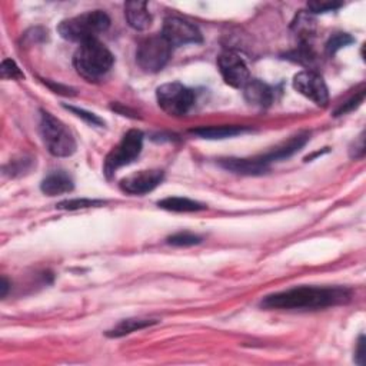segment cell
Masks as SVG:
<instances>
[{"label": "cell", "mask_w": 366, "mask_h": 366, "mask_svg": "<svg viewBox=\"0 0 366 366\" xmlns=\"http://www.w3.org/2000/svg\"><path fill=\"white\" fill-rule=\"evenodd\" d=\"M350 298L352 292L348 287L298 286L266 297L262 301V307L280 311H311L345 305Z\"/></svg>", "instance_id": "obj_1"}, {"label": "cell", "mask_w": 366, "mask_h": 366, "mask_svg": "<svg viewBox=\"0 0 366 366\" xmlns=\"http://www.w3.org/2000/svg\"><path fill=\"white\" fill-rule=\"evenodd\" d=\"M113 62V55L99 40L82 43L73 56V66H75L76 72L91 82L103 78L112 69Z\"/></svg>", "instance_id": "obj_2"}, {"label": "cell", "mask_w": 366, "mask_h": 366, "mask_svg": "<svg viewBox=\"0 0 366 366\" xmlns=\"http://www.w3.org/2000/svg\"><path fill=\"white\" fill-rule=\"evenodd\" d=\"M109 26L110 19L105 12L92 11L63 21L57 30L63 39L82 45L91 40H98V36L106 32Z\"/></svg>", "instance_id": "obj_3"}, {"label": "cell", "mask_w": 366, "mask_h": 366, "mask_svg": "<svg viewBox=\"0 0 366 366\" xmlns=\"http://www.w3.org/2000/svg\"><path fill=\"white\" fill-rule=\"evenodd\" d=\"M40 136L46 149L57 158H67L76 152V140L67 126L47 112L40 116Z\"/></svg>", "instance_id": "obj_4"}, {"label": "cell", "mask_w": 366, "mask_h": 366, "mask_svg": "<svg viewBox=\"0 0 366 366\" xmlns=\"http://www.w3.org/2000/svg\"><path fill=\"white\" fill-rule=\"evenodd\" d=\"M143 148V133L140 130H129L118 146L106 156L103 171L108 178H112L115 172L129 164H132L142 152Z\"/></svg>", "instance_id": "obj_5"}, {"label": "cell", "mask_w": 366, "mask_h": 366, "mask_svg": "<svg viewBox=\"0 0 366 366\" xmlns=\"http://www.w3.org/2000/svg\"><path fill=\"white\" fill-rule=\"evenodd\" d=\"M172 46L162 35H155L144 39L136 52L137 64L148 73L162 70L171 59Z\"/></svg>", "instance_id": "obj_6"}, {"label": "cell", "mask_w": 366, "mask_h": 366, "mask_svg": "<svg viewBox=\"0 0 366 366\" xmlns=\"http://www.w3.org/2000/svg\"><path fill=\"white\" fill-rule=\"evenodd\" d=\"M156 99L162 110L168 115L183 116L192 109L195 103V93L182 84L173 82L159 86L156 91Z\"/></svg>", "instance_id": "obj_7"}, {"label": "cell", "mask_w": 366, "mask_h": 366, "mask_svg": "<svg viewBox=\"0 0 366 366\" xmlns=\"http://www.w3.org/2000/svg\"><path fill=\"white\" fill-rule=\"evenodd\" d=\"M217 67L224 81L227 85L236 88V89H244L245 85L251 81L249 69L244 59L231 50H227L221 53V56L217 57Z\"/></svg>", "instance_id": "obj_8"}, {"label": "cell", "mask_w": 366, "mask_h": 366, "mask_svg": "<svg viewBox=\"0 0 366 366\" xmlns=\"http://www.w3.org/2000/svg\"><path fill=\"white\" fill-rule=\"evenodd\" d=\"M162 36L172 47L202 42V35L199 29L190 22L176 16H169L165 19Z\"/></svg>", "instance_id": "obj_9"}, {"label": "cell", "mask_w": 366, "mask_h": 366, "mask_svg": "<svg viewBox=\"0 0 366 366\" xmlns=\"http://www.w3.org/2000/svg\"><path fill=\"white\" fill-rule=\"evenodd\" d=\"M294 88L318 106H325L329 102V92L325 81L312 70L298 73L294 78Z\"/></svg>", "instance_id": "obj_10"}, {"label": "cell", "mask_w": 366, "mask_h": 366, "mask_svg": "<svg viewBox=\"0 0 366 366\" xmlns=\"http://www.w3.org/2000/svg\"><path fill=\"white\" fill-rule=\"evenodd\" d=\"M164 181V172L154 171H140L133 175L123 178L119 183L120 189L129 195H144L152 192Z\"/></svg>", "instance_id": "obj_11"}, {"label": "cell", "mask_w": 366, "mask_h": 366, "mask_svg": "<svg viewBox=\"0 0 366 366\" xmlns=\"http://www.w3.org/2000/svg\"><path fill=\"white\" fill-rule=\"evenodd\" d=\"M309 140V133L305 132V133H299L297 136H294L292 139H289L287 142H285L283 144L278 146L276 149H273L272 152L263 155V156H259V159L266 165L269 166L272 162H276V161H282V159H287L290 158L292 155H295L297 152H299L304 146L307 144V142Z\"/></svg>", "instance_id": "obj_12"}, {"label": "cell", "mask_w": 366, "mask_h": 366, "mask_svg": "<svg viewBox=\"0 0 366 366\" xmlns=\"http://www.w3.org/2000/svg\"><path fill=\"white\" fill-rule=\"evenodd\" d=\"M245 101L259 109H266L273 102V91L269 85L263 84L259 79H251L244 88Z\"/></svg>", "instance_id": "obj_13"}, {"label": "cell", "mask_w": 366, "mask_h": 366, "mask_svg": "<svg viewBox=\"0 0 366 366\" xmlns=\"http://www.w3.org/2000/svg\"><path fill=\"white\" fill-rule=\"evenodd\" d=\"M125 16L129 26L135 30H146L152 25V16L144 2H127L125 5Z\"/></svg>", "instance_id": "obj_14"}, {"label": "cell", "mask_w": 366, "mask_h": 366, "mask_svg": "<svg viewBox=\"0 0 366 366\" xmlns=\"http://www.w3.org/2000/svg\"><path fill=\"white\" fill-rule=\"evenodd\" d=\"M219 165H221L227 171L241 173V175H262L269 168L259 158H253V159H235V158L221 159V161H219Z\"/></svg>", "instance_id": "obj_15"}, {"label": "cell", "mask_w": 366, "mask_h": 366, "mask_svg": "<svg viewBox=\"0 0 366 366\" xmlns=\"http://www.w3.org/2000/svg\"><path fill=\"white\" fill-rule=\"evenodd\" d=\"M40 189L47 196H57L73 190V181L64 172H53L42 181Z\"/></svg>", "instance_id": "obj_16"}, {"label": "cell", "mask_w": 366, "mask_h": 366, "mask_svg": "<svg viewBox=\"0 0 366 366\" xmlns=\"http://www.w3.org/2000/svg\"><path fill=\"white\" fill-rule=\"evenodd\" d=\"M249 129L245 126H203L198 129H192L190 133L198 135L203 139H227L242 135Z\"/></svg>", "instance_id": "obj_17"}, {"label": "cell", "mask_w": 366, "mask_h": 366, "mask_svg": "<svg viewBox=\"0 0 366 366\" xmlns=\"http://www.w3.org/2000/svg\"><path fill=\"white\" fill-rule=\"evenodd\" d=\"M159 207L165 209V210H171V212H199L206 209L205 205L188 199V198H166L164 200L158 202Z\"/></svg>", "instance_id": "obj_18"}, {"label": "cell", "mask_w": 366, "mask_h": 366, "mask_svg": "<svg viewBox=\"0 0 366 366\" xmlns=\"http://www.w3.org/2000/svg\"><path fill=\"white\" fill-rule=\"evenodd\" d=\"M158 324V321H154V319H125L122 321L120 324H118L112 331H109L106 335L110 336V338H122L125 335H129L132 332H136V331H140V329H144L148 326H152Z\"/></svg>", "instance_id": "obj_19"}, {"label": "cell", "mask_w": 366, "mask_h": 366, "mask_svg": "<svg viewBox=\"0 0 366 366\" xmlns=\"http://www.w3.org/2000/svg\"><path fill=\"white\" fill-rule=\"evenodd\" d=\"M294 29L298 33V36L301 38L302 42L309 40L311 36H314L315 33V21L311 16L309 12H301L297 18V21L294 22Z\"/></svg>", "instance_id": "obj_20"}, {"label": "cell", "mask_w": 366, "mask_h": 366, "mask_svg": "<svg viewBox=\"0 0 366 366\" xmlns=\"http://www.w3.org/2000/svg\"><path fill=\"white\" fill-rule=\"evenodd\" d=\"M105 202L103 200H93V199H70V200H63L57 205V209L63 210H78V209H86V207H95V206H102Z\"/></svg>", "instance_id": "obj_21"}, {"label": "cell", "mask_w": 366, "mask_h": 366, "mask_svg": "<svg viewBox=\"0 0 366 366\" xmlns=\"http://www.w3.org/2000/svg\"><path fill=\"white\" fill-rule=\"evenodd\" d=\"M355 39L348 33H335L326 43V52L328 55H335L339 49L353 43Z\"/></svg>", "instance_id": "obj_22"}, {"label": "cell", "mask_w": 366, "mask_h": 366, "mask_svg": "<svg viewBox=\"0 0 366 366\" xmlns=\"http://www.w3.org/2000/svg\"><path fill=\"white\" fill-rule=\"evenodd\" d=\"M202 242V238L189 232H181L168 238V244L173 246H192Z\"/></svg>", "instance_id": "obj_23"}, {"label": "cell", "mask_w": 366, "mask_h": 366, "mask_svg": "<svg viewBox=\"0 0 366 366\" xmlns=\"http://www.w3.org/2000/svg\"><path fill=\"white\" fill-rule=\"evenodd\" d=\"M0 72H2V78H5V79H23L25 78V75L21 72L19 66L12 59H5L2 62V67H0Z\"/></svg>", "instance_id": "obj_24"}, {"label": "cell", "mask_w": 366, "mask_h": 366, "mask_svg": "<svg viewBox=\"0 0 366 366\" xmlns=\"http://www.w3.org/2000/svg\"><path fill=\"white\" fill-rule=\"evenodd\" d=\"M342 4L339 2H325V0H316V2H309L308 9L311 13H325V12H333L339 9Z\"/></svg>", "instance_id": "obj_25"}, {"label": "cell", "mask_w": 366, "mask_h": 366, "mask_svg": "<svg viewBox=\"0 0 366 366\" xmlns=\"http://www.w3.org/2000/svg\"><path fill=\"white\" fill-rule=\"evenodd\" d=\"M66 109L72 110L73 113H76V116L82 118L84 120H86V122H88V123H91V125H98V126L103 125V120H102L101 118H98V116H96L95 113L86 112V110H84V109H78V108H73V106H66Z\"/></svg>", "instance_id": "obj_26"}, {"label": "cell", "mask_w": 366, "mask_h": 366, "mask_svg": "<svg viewBox=\"0 0 366 366\" xmlns=\"http://www.w3.org/2000/svg\"><path fill=\"white\" fill-rule=\"evenodd\" d=\"M363 98H365V91H360V92H359L358 95H355L350 101H348L346 103H343V105L341 106V109L336 112V116L353 110L356 106H359V105L363 102Z\"/></svg>", "instance_id": "obj_27"}, {"label": "cell", "mask_w": 366, "mask_h": 366, "mask_svg": "<svg viewBox=\"0 0 366 366\" xmlns=\"http://www.w3.org/2000/svg\"><path fill=\"white\" fill-rule=\"evenodd\" d=\"M355 360H356L358 365H363V363H365V336H363V335L359 338Z\"/></svg>", "instance_id": "obj_28"}, {"label": "cell", "mask_w": 366, "mask_h": 366, "mask_svg": "<svg viewBox=\"0 0 366 366\" xmlns=\"http://www.w3.org/2000/svg\"><path fill=\"white\" fill-rule=\"evenodd\" d=\"M355 148H356V149H352V151H350V156H352V158H360V156H363V154H365V140H363V135L359 136L358 144H355Z\"/></svg>", "instance_id": "obj_29"}, {"label": "cell", "mask_w": 366, "mask_h": 366, "mask_svg": "<svg viewBox=\"0 0 366 366\" xmlns=\"http://www.w3.org/2000/svg\"><path fill=\"white\" fill-rule=\"evenodd\" d=\"M8 287H9V282L6 280V278H4V279H2V298H5V297H6V294H8Z\"/></svg>", "instance_id": "obj_30"}]
</instances>
